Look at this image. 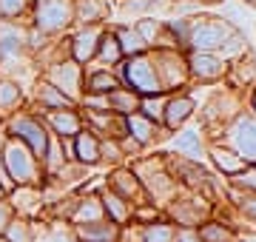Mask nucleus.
<instances>
[{"label":"nucleus","instance_id":"nucleus-24","mask_svg":"<svg viewBox=\"0 0 256 242\" xmlns=\"http://www.w3.org/2000/svg\"><path fill=\"white\" fill-rule=\"evenodd\" d=\"M176 148H180V151H191V154H196V157H200V142H196V137H194V134H185L182 140H176Z\"/></svg>","mask_w":256,"mask_h":242},{"label":"nucleus","instance_id":"nucleus-32","mask_svg":"<svg viewBox=\"0 0 256 242\" xmlns=\"http://www.w3.org/2000/svg\"><path fill=\"white\" fill-rule=\"evenodd\" d=\"M48 242H68L66 236H54V240H48Z\"/></svg>","mask_w":256,"mask_h":242},{"label":"nucleus","instance_id":"nucleus-7","mask_svg":"<svg viewBox=\"0 0 256 242\" xmlns=\"http://www.w3.org/2000/svg\"><path fill=\"white\" fill-rule=\"evenodd\" d=\"M20 102H23V92H20L18 83L12 80H0V112H14Z\"/></svg>","mask_w":256,"mask_h":242},{"label":"nucleus","instance_id":"nucleus-13","mask_svg":"<svg viewBox=\"0 0 256 242\" xmlns=\"http://www.w3.org/2000/svg\"><path fill=\"white\" fill-rule=\"evenodd\" d=\"M94 40H97V32H82L80 38L74 40V57L77 60H88L94 52Z\"/></svg>","mask_w":256,"mask_h":242},{"label":"nucleus","instance_id":"nucleus-18","mask_svg":"<svg viewBox=\"0 0 256 242\" xmlns=\"http://www.w3.org/2000/svg\"><path fill=\"white\" fill-rule=\"evenodd\" d=\"M97 200H82L80 208H77V214H74V220L77 222H82V220H88V222H97V216H100V205H94ZM86 222V225H88Z\"/></svg>","mask_w":256,"mask_h":242},{"label":"nucleus","instance_id":"nucleus-21","mask_svg":"<svg viewBox=\"0 0 256 242\" xmlns=\"http://www.w3.org/2000/svg\"><path fill=\"white\" fill-rule=\"evenodd\" d=\"M200 236L205 242H225L228 240V231H225V228H216V225H208V228H202Z\"/></svg>","mask_w":256,"mask_h":242},{"label":"nucleus","instance_id":"nucleus-25","mask_svg":"<svg viewBox=\"0 0 256 242\" xmlns=\"http://www.w3.org/2000/svg\"><path fill=\"white\" fill-rule=\"evenodd\" d=\"M108 88H114V80H111L108 74H94L92 77V92H108Z\"/></svg>","mask_w":256,"mask_h":242},{"label":"nucleus","instance_id":"nucleus-15","mask_svg":"<svg viewBox=\"0 0 256 242\" xmlns=\"http://www.w3.org/2000/svg\"><path fill=\"white\" fill-rule=\"evenodd\" d=\"M28 6H32V0H0V18L14 20V18H20Z\"/></svg>","mask_w":256,"mask_h":242},{"label":"nucleus","instance_id":"nucleus-30","mask_svg":"<svg viewBox=\"0 0 256 242\" xmlns=\"http://www.w3.org/2000/svg\"><path fill=\"white\" fill-rule=\"evenodd\" d=\"M242 186H250V188H256V174H248V177H242Z\"/></svg>","mask_w":256,"mask_h":242},{"label":"nucleus","instance_id":"nucleus-26","mask_svg":"<svg viewBox=\"0 0 256 242\" xmlns=\"http://www.w3.org/2000/svg\"><path fill=\"white\" fill-rule=\"evenodd\" d=\"M9 222H12V205L6 202V200H0V236L9 228Z\"/></svg>","mask_w":256,"mask_h":242},{"label":"nucleus","instance_id":"nucleus-31","mask_svg":"<svg viewBox=\"0 0 256 242\" xmlns=\"http://www.w3.org/2000/svg\"><path fill=\"white\" fill-rule=\"evenodd\" d=\"M6 140H9V134H6V128L0 126V151H3V146H6Z\"/></svg>","mask_w":256,"mask_h":242},{"label":"nucleus","instance_id":"nucleus-23","mask_svg":"<svg viewBox=\"0 0 256 242\" xmlns=\"http://www.w3.org/2000/svg\"><path fill=\"white\" fill-rule=\"evenodd\" d=\"M171 240V231L162 228V225H156V228H148L146 231V242H168Z\"/></svg>","mask_w":256,"mask_h":242},{"label":"nucleus","instance_id":"nucleus-5","mask_svg":"<svg viewBox=\"0 0 256 242\" xmlns=\"http://www.w3.org/2000/svg\"><path fill=\"white\" fill-rule=\"evenodd\" d=\"M48 126L54 128L57 137H72L80 131V120L72 112H48Z\"/></svg>","mask_w":256,"mask_h":242},{"label":"nucleus","instance_id":"nucleus-17","mask_svg":"<svg viewBox=\"0 0 256 242\" xmlns=\"http://www.w3.org/2000/svg\"><path fill=\"white\" fill-rule=\"evenodd\" d=\"M191 112V100H174L168 106V126H176V122H182Z\"/></svg>","mask_w":256,"mask_h":242},{"label":"nucleus","instance_id":"nucleus-3","mask_svg":"<svg viewBox=\"0 0 256 242\" xmlns=\"http://www.w3.org/2000/svg\"><path fill=\"white\" fill-rule=\"evenodd\" d=\"M34 20H37V28L40 32L63 28L68 23V3L66 0H37Z\"/></svg>","mask_w":256,"mask_h":242},{"label":"nucleus","instance_id":"nucleus-9","mask_svg":"<svg viewBox=\"0 0 256 242\" xmlns=\"http://www.w3.org/2000/svg\"><path fill=\"white\" fill-rule=\"evenodd\" d=\"M80 240L82 242H111L114 240V228L102 222H88L86 228H80Z\"/></svg>","mask_w":256,"mask_h":242},{"label":"nucleus","instance_id":"nucleus-10","mask_svg":"<svg viewBox=\"0 0 256 242\" xmlns=\"http://www.w3.org/2000/svg\"><path fill=\"white\" fill-rule=\"evenodd\" d=\"M20 48H23V38L18 34V26L0 28V54H14Z\"/></svg>","mask_w":256,"mask_h":242},{"label":"nucleus","instance_id":"nucleus-14","mask_svg":"<svg viewBox=\"0 0 256 242\" xmlns=\"http://www.w3.org/2000/svg\"><path fill=\"white\" fill-rule=\"evenodd\" d=\"M194 72L202 77H216L222 74V63L214 57H194Z\"/></svg>","mask_w":256,"mask_h":242},{"label":"nucleus","instance_id":"nucleus-20","mask_svg":"<svg viewBox=\"0 0 256 242\" xmlns=\"http://www.w3.org/2000/svg\"><path fill=\"white\" fill-rule=\"evenodd\" d=\"M214 157H216V162H220L225 171H236V168H242V160H234V154H228V151H214Z\"/></svg>","mask_w":256,"mask_h":242},{"label":"nucleus","instance_id":"nucleus-28","mask_svg":"<svg viewBox=\"0 0 256 242\" xmlns=\"http://www.w3.org/2000/svg\"><path fill=\"white\" fill-rule=\"evenodd\" d=\"M120 38L126 40V43H122V48H131V52H137V48H140V38H137V34H128V32H122Z\"/></svg>","mask_w":256,"mask_h":242},{"label":"nucleus","instance_id":"nucleus-2","mask_svg":"<svg viewBox=\"0 0 256 242\" xmlns=\"http://www.w3.org/2000/svg\"><path fill=\"white\" fill-rule=\"evenodd\" d=\"M9 131L14 140H20L23 146H28V151L34 157H43L48 148V134L43 128V122L37 117H28V114H14L9 120Z\"/></svg>","mask_w":256,"mask_h":242},{"label":"nucleus","instance_id":"nucleus-8","mask_svg":"<svg viewBox=\"0 0 256 242\" xmlns=\"http://www.w3.org/2000/svg\"><path fill=\"white\" fill-rule=\"evenodd\" d=\"M128 77L137 83V88H142V92H156V83H154V74H151V68H148V63H134L131 68H128Z\"/></svg>","mask_w":256,"mask_h":242},{"label":"nucleus","instance_id":"nucleus-1","mask_svg":"<svg viewBox=\"0 0 256 242\" xmlns=\"http://www.w3.org/2000/svg\"><path fill=\"white\" fill-rule=\"evenodd\" d=\"M0 162L6 166L9 177L14 186H32L37 177V157L28 151V146H23L20 140H6L3 151H0Z\"/></svg>","mask_w":256,"mask_h":242},{"label":"nucleus","instance_id":"nucleus-33","mask_svg":"<svg viewBox=\"0 0 256 242\" xmlns=\"http://www.w3.org/2000/svg\"><path fill=\"white\" fill-rule=\"evenodd\" d=\"M0 200H3V188H0Z\"/></svg>","mask_w":256,"mask_h":242},{"label":"nucleus","instance_id":"nucleus-11","mask_svg":"<svg viewBox=\"0 0 256 242\" xmlns=\"http://www.w3.org/2000/svg\"><path fill=\"white\" fill-rule=\"evenodd\" d=\"M77 157L82 162H97L100 160V146H97V140L92 134H80L77 137Z\"/></svg>","mask_w":256,"mask_h":242},{"label":"nucleus","instance_id":"nucleus-19","mask_svg":"<svg viewBox=\"0 0 256 242\" xmlns=\"http://www.w3.org/2000/svg\"><path fill=\"white\" fill-rule=\"evenodd\" d=\"M236 142H239V151H242L245 157H256V128H248V134H239Z\"/></svg>","mask_w":256,"mask_h":242},{"label":"nucleus","instance_id":"nucleus-22","mask_svg":"<svg viewBox=\"0 0 256 242\" xmlns=\"http://www.w3.org/2000/svg\"><path fill=\"white\" fill-rule=\"evenodd\" d=\"M102 200H106L102 205H106V208H111V214L117 216V220H126V205H122V200H117L114 194H106Z\"/></svg>","mask_w":256,"mask_h":242},{"label":"nucleus","instance_id":"nucleus-34","mask_svg":"<svg viewBox=\"0 0 256 242\" xmlns=\"http://www.w3.org/2000/svg\"><path fill=\"white\" fill-rule=\"evenodd\" d=\"M0 242H9V240H3V236H0Z\"/></svg>","mask_w":256,"mask_h":242},{"label":"nucleus","instance_id":"nucleus-16","mask_svg":"<svg viewBox=\"0 0 256 242\" xmlns=\"http://www.w3.org/2000/svg\"><path fill=\"white\" fill-rule=\"evenodd\" d=\"M3 240H9V242H28V240H32V234H28V225H26V222H20V220H12L9 228L3 231Z\"/></svg>","mask_w":256,"mask_h":242},{"label":"nucleus","instance_id":"nucleus-29","mask_svg":"<svg viewBox=\"0 0 256 242\" xmlns=\"http://www.w3.org/2000/svg\"><path fill=\"white\" fill-rule=\"evenodd\" d=\"M102 57H106V60H114V57H117V48H114V40H102Z\"/></svg>","mask_w":256,"mask_h":242},{"label":"nucleus","instance_id":"nucleus-12","mask_svg":"<svg viewBox=\"0 0 256 242\" xmlns=\"http://www.w3.org/2000/svg\"><path fill=\"white\" fill-rule=\"evenodd\" d=\"M220 40H222V28H216V26H202L200 32L194 34V46L210 48V46H220Z\"/></svg>","mask_w":256,"mask_h":242},{"label":"nucleus","instance_id":"nucleus-27","mask_svg":"<svg viewBox=\"0 0 256 242\" xmlns=\"http://www.w3.org/2000/svg\"><path fill=\"white\" fill-rule=\"evenodd\" d=\"M131 128L137 131L140 140H148V137H151V126H148V122H142V120H137V117L131 120Z\"/></svg>","mask_w":256,"mask_h":242},{"label":"nucleus","instance_id":"nucleus-4","mask_svg":"<svg viewBox=\"0 0 256 242\" xmlns=\"http://www.w3.org/2000/svg\"><path fill=\"white\" fill-rule=\"evenodd\" d=\"M77 80H80V72H77L74 63H60L48 72V83L54 86L57 92L77 94Z\"/></svg>","mask_w":256,"mask_h":242},{"label":"nucleus","instance_id":"nucleus-6","mask_svg":"<svg viewBox=\"0 0 256 242\" xmlns=\"http://www.w3.org/2000/svg\"><path fill=\"white\" fill-rule=\"evenodd\" d=\"M37 100H40V106H43L46 112H60L66 102H68V97H66L63 92H57L52 83H43L37 88Z\"/></svg>","mask_w":256,"mask_h":242}]
</instances>
